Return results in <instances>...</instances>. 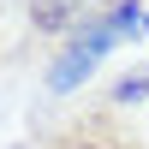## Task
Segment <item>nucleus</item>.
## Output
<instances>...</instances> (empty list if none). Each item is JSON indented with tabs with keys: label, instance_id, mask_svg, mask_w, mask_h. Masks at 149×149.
Returning a JSON list of instances; mask_svg holds the SVG:
<instances>
[{
	"label": "nucleus",
	"instance_id": "1",
	"mask_svg": "<svg viewBox=\"0 0 149 149\" xmlns=\"http://www.w3.org/2000/svg\"><path fill=\"white\" fill-rule=\"evenodd\" d=\"M30 149H149V137L113 102H84V107H72L66 119H54Z\"/></svg>",
	"mask_w": 149,
	"mask_h": 149
},
{
	"label": "nucleus",
	"instance_id": "2",
	"mask_svg": "<svg viewBox=\"0 0 149 149\" xmlns=\"http://www.w3.org/2000/svg\"><path fill=\"white\" fill-rule=\"evenodd\" d=\"M113 48H119V36H113V24L102 18V6H95L90 18H84V30H72V36H66V48H60L54 72H48V90H54V95L78 90V84L102 66V54H113Z\"/></svg>",
	"mask_w": 149,
	"mask_h": 149
},
{
	"label": "nucleus",
	"instance_id": "3",
	"mask_svg": "<svg viewBox=\"0 0 149 149\" xmlns=\"http://www.w3.org/2000/svg\"><path fill=\"white\" fill-rule=\"evenodd\" d=\"M90 12H95V0H30V30L48 42H66L72 30H84Z\"/></svg>",
	"mask_w": 149,
	"mask_h": 149
},
{
	"label": "nucleus",
	"instance_id": "4",
	"mask_svg": "<svg viewBox=\"0 0 149 149\" xmlns=\"http://www.w3.org/2000/svg\"><path fill=\"white\" fill-rule=\"evenodd\" d=\"M102 102H113V107H137V102H149V72H137V78H119L113 90L102 95Z\"/></svg>",
	"mask_w": 149,
	"mask_h": 149
},
{
	"label": "nucleus",
	"instance_id": "5",
	"mask_svg": "<svg viewBox=\"0 0 149 149\" xmlns=\"http://www.w3.org/2000/svg\"><path fill=\"white\" fill-rule=\"evenodd\" d=\"M95 6H102V0H95Z\"/></svg>",
	"mask_w": 149,
	"mask_h": 149
}]
</instances>
